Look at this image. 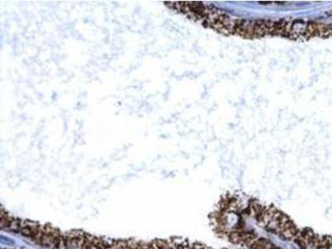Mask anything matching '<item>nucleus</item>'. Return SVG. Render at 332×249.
I'll list each match as a JSON object with an SVG mask.
<instances>
[{"instance_id":"f257e3e1","label":"nucleus","mask_w":332,"mask_h":249,"mask_svg":"<svg viewBox=\"0 0 332 249\" xmlns=\"http://www.w3.org/2000/svg\"><path fill=\"white\" fill-rule=\"evenodd\" d=\"M35 244L45 249H64V233L51 225H42Z\"/></svg>"},{"instance_id":"f03ea898","label":"nucleus","mask_w":332,"mask_h":249,"mask_svg":"<svg viewBox=\"0 0 332 249\" xmlns=\"http://www.w3.org/2000/svg\"><path fill=\"white\" fill-rule=\"evenodd\" d=\"M86 234V232L79 230L64 233V249H83Z\"/></svg>"},{"instance_id":"7ed1b4c3","label":"nucleus","mask_w":332,"mask_h":249,"mask_svg":"<svg viewBox=\"0 0 332 249\" xmlns=\"http://www.w3.org/2000/svg\"><path fill=\"white\" fill-rule=\"evenodd\" d=\"M105 238L86 234V241L83 249H104Z\"/></svg>"}]
</instances>
